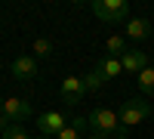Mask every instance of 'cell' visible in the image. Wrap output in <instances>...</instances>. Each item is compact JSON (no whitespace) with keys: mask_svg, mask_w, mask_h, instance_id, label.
I'll return each instance as SVG.
<instances>
[{"mask_svg":"<svg viewBox=\"0 0 154 139\" xmlns=\"http://www.w3.org/2000/svg\"><path fill=\"white\" fill-rule=\"evenodd\" d=\"M93 12L108 25L130 22V3L126 0H93Z\"/></svg>","mask_w":154,"mask_h":139,"instance_id":"3957f363","label":"cell"},{"mask_svg":"<svg viewBox=\"0 0 154 139\" xmlns=\"http://www.w3.org/2000/svg\"><path fill=\"white\" fill-rule=\"evenodd\" d=\"M111 139H130V136H126V133H120V136H111Z\"/></svg>","mask_w":154,"mask_h":139,"instance_id":"d6986e66","label":"cell"},{"mask_svg":"<svg viewBox=\"0 0 154 139\" xmlns=\"http://www.w3.org/2000/svg\"><path fill=\"white\" fill-rule=\"evenodd\" d=\"M3 139H31V136H28V130H25L22 124H9L3 130Z\"/></svg>","mask_w":154,"mask_h":139,"instance_id":"9a60e30c","label":"cell"},{"mask_svg":"<svg viewBox=\"0 0 154 139\" xmlns=\"http://www.w3.org/2000/svg\"><path fill=\"white\" fill-rule=\"evenodd\" d=\"M83 96H86V84H83V77H77V74H68V77L62 81V99H65L68 105H77Z\"/></svg>","mask_w":154,"mask_h":139,"instance_id":"52a82bcc","label":"cell"},{"mask_svg":"<svg viewBox=\"0 0 154 139\" xmlns=\"http://www.w3.org/2000/svg\"><path fill=\"white\" fill-rule=\"evenodd\" d=\"M120 65H123V74H142L148 68V56L142 49H126L120 56Z\"/></svg>","mask_w":154,"mask_h":139,"instance_id":"ba28073f","label":"cell"},{"mask_svg":"<svg viewBox=\"0 0 154 139\" xmlns=\"http://www.w3.org/2000/svg\"><path fill=\"white\" fill-rule=\"evenodd\" d=\"M136 84H139V93H142V96H151L154 99V68L151 65L142 74H136Z\"/></svg>","mask_w":154,"mask_h":139,"instance_id":"7c38bea8","label":"cell"},{"mask_svg":"<svg viewBox=\"0 0 154 139\" xmlns=\"http://www.w3.org/2000/svg\"><path fill=\"white\" fill-rule=\"evenodd\" d=\"M105 46H108V56H114V59H120L126 49H130V46H126V37H120V34H111Z\"/></svg>","mask_w":154,"mask_h":139,"instance_id":"4fadbf2b","label":"cell"},{"mask_svg":"<svg viewBox=\"0 0 154 139\" xmlns=\"http://www.w3.org/2000/svg\"><path fill=\"white\" fill-rule=\"evenodd\" d=\"M117 115H120V127L130 130V127H136V124H142L154 115V105H148V99H123Z\"/></svg>","mask_w":154,"mask_h":139,"instance_id":"7a4b0ae2","label":"cell"},{"mask_svg":"<svg viewBox=\"0 0 154 139\" xmlns=\"http://www.w3.org/2000/svg\"><path fill=\"white\" fill-rule=\"evenodd\" d=\"M9 124H12V121H9V118H6V115H0V133H3V130H6V127H9Z\"/></svg>","mask_w":154,"mask_h":139,"instance_id":"e0dca14e","label":"cell"},{"mask_svg":"<svg viewBox=\"0 0 154 139\" xmlns=\"http://www.w3.org/2000/svg\"><path fill=\"white\" fill-rule=\"evenodd\" d=\"M0 115H3V99H0Z\"/></svg>","mask_w":154,"mask_h":139,"instance_id":"ffe728a7","label":"cell"},{"mask_svg":"<svg viewBox=\"0 0 154 139\" xmlns=\"http://www.w3.org/2000/svg\"><path fill=\"white\" fill-rule=\"evenodd\" d=\"M68 124L71 121L62 111H43V115H37V130H40V136H49V139H56Z\"/></svg>","mask_w":154,"mask_h":139,"instance_id":"277c9868","label":"cell"},{"mask_svg":"<svg viewBox=\"0 0 154 139\" xmlns=\"http://www.w3.org/2000/svg\"><path fill=\"white\" fill-rule=\"evenodd\" d=\"M96 71H99V77L108 84V81H114V77H120V74H123V65H120V59L105 56V59H102L99 65H96Z\"/></svg>","mask_w":154,"mask_h":139,"instance_id":"9c48e42d","label":"cell"},{"mask_svg":"<svg viewBox=\"0 0 154 139\" xmlns=\"http://www.w3.org/2000/svg\"><path fill=\"white\" fill-rule=\"evenodd\" d=\"M83 84H86V93H96V90H102V84H105V81H102V77H99V71L93 68V71L83 77Z\"/></svg>","mask_w":154,"mask_h":139,"instance_id":"2e32d148","label":"cell"},{"mask_svg":"<svg viewBox=\"0 0 154 139\" xmlns=\"http://www.w3.org/2000/svg\"><path fill=\"white\" fill-rule=\"evenodd\" d=\"M34 59H49L53 56V40H46V37H37L34 40Z\"/></svg>","mask_w":154,"mask_h":139,"instance_id":"5bb4252c","label":"cell"},{"mask_svg":"<svg viewBox=\"0 0 154 139\" xmlns=\"http://www.w3.org/2000/svg\"><path fill=\"white\" fill-rule=\"evenodd\" d=\"M86 127H89V121H86V118H74V121H71V124H68V127L62 130L56 139H83Z\"/></svg>","mask_w":154,"mask_h":139,"instance_id":"8fae6325","label":"cell"},{"mask_svg":"<svg viewBox=\"0 0 154 139\" xmlns=\"http://www.w3.org/2000/svg\"><path fill=\"white\" fill-rule=\"evenodd\" d=\"M31 102L28 99H19V96H12V99H3V115L12 121V124H22V121H28L31 118Z\"/></svg>","mask_w":154,"mask_h":139,"instance_id":"8992f818","label":"cell"},{"mask_svg":"<svg viewBox=\"0 0 154 139\" xmlns=\"http://www.w3.org/2000/svg\"><path fill=\"white\" fill-rule=\"evenodd\" d=\"M40 139H49V136H40Z\"/></svg>","mask_w":154,"mask_h":139,"instance_id":"44dd1931","label":"cell"},{"mask_svg":"<svg viewBox=\"0 0 154 139\" xmlns=\"http://www.w3.org/2000/svg\"><path fill=\"white\" fill-rule=\"evenodd\" d=\"M9 74H12L16 81H31V77H37V59H34L31 53L16 56V59H12V65H9Z\"/></svg>","mask_w":154,"mask_h":139,"instance_id":"5b68a950","label":"cell"},{"mask_svg":"<svg viewBox=\"0 0 154 139\" xmlns=\"http://www.w3.org/2000/svg\"><path fill=\"white\" fill-rule=\"evenodd\" d=\"M86 139H108V136H99V133H93V136H86Z\"/></svg>","mask_w":154,"mask_h":139,"instance_id":"ac0fdd59","label":"cell"},{"mask_svg":"<svg viewBox=\"0 0 154 139\" xmlns=\"http://www.w3.org/2000/svg\"><path fill=\"white\" fill-rule=\"evenodd\" d=\"M126 37H130V40H145V37H151V22L148 19H130L126 22Z\"/></svg>","mask_w":154,"mask_h":139,"instance_id":"30bf717a","label":"cell"},{"mask_svg":"<svg viewBox=\"0 0 154 139\" xmlns=\"http://www.w3.org/2000/svg\"><path fill=\"white\" fill-rule=\"evenodd\" d=\"M86 121H89V127H93V133H99V136H108L111 139V133H126L123 127H120V115L114 108H105V105H99V108H93L86 115Z\"/></svg>","mask_w":154,"mask_h":139,"instance_id":"6da1fadb","label":"cell"}]
</instances>
